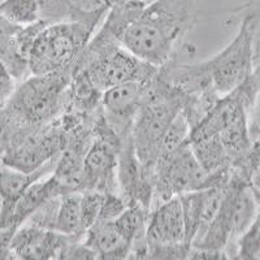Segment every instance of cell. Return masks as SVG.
<instances>
[{"mask_svg":"<svg viewBox=\"0 0 260 260\" xmlns=\"http://www.w3.org/2000/svg\"><path fill=\"white\" fill-rule=\"evenodd\" d=\"M0 13L18 26H27L42 20V0H3Z\"/></svg>","mask_w":260,"mask_h":260,"instance_id":"17","label":"cell"},{"mask_svg":"<svg viewBox=\"0 0 260 260\" xmlns=\"http://www.w3.org/2000/svg\"><path fill=\"white\" fill-rule=\"evenodd\" d=\"M22 26L15 25L9 20H7L2 13H0V37H13L21 30Z\"/></svg>","mask_w":260,"mask_h":260,"instance_id":"26","label":"cell"},{"mask_svg":"<svg viewBox=\"0 0 260 260\" xmlns=\"http://www.w3.org/2000/svg\"><path fill=\"white\" fill-rule=\"evenodd\" d=\"M99 24L82 20L48 22L39 30L27 53L30 74H47L74 67Z\"/></svg>","mask_w":260,"mask_h":260,"instance_id":"5","label":"cell"},{"mask_svg":"<svg viewBox=\"0 0 260 260\" xmlns=\"http://www.w3.org/2000/svg\"><path fill=\"white\" fill-rule=\"evenodd\" d=\"M197 21L195 0H152L121 32L118 42L139 59L162 68Z\"/></svg>","mask_w":260,"mask_h":260,"instance_id":"1","label":"cell"},{"mask_svg":"<svg viewBox=\"0 0 260 260\" xmlns=\"http://www.w3.org/2000/svg\"><path fill=\"white\" fill-rule=\"evenodd\" d=\"M72 237L32 222H25L11 241V251L15 259L20 260L59 259L62 248Z\"/></svg>","mask_w":260,"mask_h":260,"instance_id":"12","label":"cell"},{"mask_svg":"<svg viewBox=\"0 0 260 260\" xmlns=\"http://www.w3.org/2000/svg\"><path fill=\"white\" fill-rule=\"evenodd\" d=\"M74 71L85 73L102 92L120 83L148 82L159 73V68L133 55L103 27L91 37Z\"/></svg>","mask_w":260,"mask_h":260,"instance_id":"2","label":"cell"},{"mask_svg":"<svg viewBox=\"0 0 260 260\" xmlns=\"http://www.w3.org/2000/svg\"><path fill=\"white\" fill-rule=\"evenodd\" d=\"M180 201L181 207H182L183 222H185V240L187 245L191 247L201 228L203 189L183 192L180 195Z\"/></svg>","mask_w":260,"mask_h":260,"instance_id":"18","label":"cell"},{"mask_svg":"<svg viewBox=\"0 0 260 260\" xmlns=\"http://www.w3.org/2000/svg\"><path fill=\"white\" fill-rule=\"evenodd\" d=\"M185 96L159 73L146 86L145 96L132 127L136 154L143 166L154 168L167 130L182 112Z\"/></svg>","mask_w":260,"mask_h":260,"instance_id":"4","label":"cell"},{"mask_svg":"<svg viewBox=\"0 0 260 260\" xmlns=\"http://www.w3.org/2000/svg\"><path fill=\"white\" fill-rule=\"evenodd\" d=\"M195 157L208 175L232 168V160L222 146L219 136L190 143Z\"/></svg>","mask_w":260,"mask_h":260,"instance_id":"16","label":"cell"},{"mask_svg":"<svg viewBox=\"0 0 260 260\" xmlns=\"http://www.w3.org/2000/svg\"><path fill=\"white\" fill-rule=\"evenodd\" d=\"M236 259H260V206L255 219L237 242Z\"/></svg>","mask_w":260,"mask_h":260,"instance_id":"19","label":"cell"},{"mask_svg":"<svg viewBox=\"0 0 260 260\" xmlns=\"http://www.w3.org/2000/svg\"><path fill=\"white\" fill-rule=\"evenodd\" d=\"M190 137V125L187 122L186 117L183 116L181 112L177 117L175 118V121L172 122L169 129L167 130L166 136L162 138L161 146L159 150V156L160 155H166L175 151L180 146L185 145L189 142ZM157 156V157H159Z\"/></svg>","mask_w":260,"mask_h":260,"instance_id":"20","label":"cell"},{"mask_svg":"<svg viewBox=\"0 0 260 260\" xmlns=\"http://www.w3.org/2000/svg\"><path fill=\"white\" fill-rule=\"evenodd\" d=\"M16 87L15 78L8 73L4 64L0 61V106L12 94Z\"/></svg>","mask_w":260,"mask_h":260,"instance_id":"24","label":"cell"},{"mask_svg":"<svg viewBox=\"0 0 260 260\" xmlns=\"http://www.w3.org/2000/svg\"><path fill=\"white\" fill-rule=\"evenodd\" d=\"M248 132L254 146H260V83L257 85L247 111Z\"/></svg>","mask_w":260,"mask_h":260,"instance_id":"23","label":"cell"},{"mask_svg":"<svg viewBox=\"0 0 260 260\" xmlns=\"http://www.w3.org/2000/svg\"><path fill=\"white\" fill-rule=\"evenodd\" d=\"M147 82H125L102 92L101 108L106 121L120 138L132 133Z\"/></svg>","mask_w":260,"mask_h":260,"instance_id":"11","label":"cell"},{"mask_svg":"<svg viewBox=\"0 0 260 260\" xmlns=\"http://www.w3.org/2000/svg\"><path fill=\"white\" fill-rule=\"evenodd\" d=\"M254 36L247 22L241 20L238 32L231 43L217 55L206 60L204 65L215 91L224 96L248 80L254 69Z\"/></svg>","mask_w":260,"mask_h":260,"instance_id":"9","label":"cell"},{"mask_svg":"<svg viewBox=\"0 0 260 260\" xmlns=\"http://www.w3.org/2000/svg\"><path fill=\"white\" fill-rule=\"evenodd\" d=\"M229 180V169L208 175L195 157L190 142H187L169 154L157 157L154 167V198L151 208L183 192L226 185Z\"/></svg>","mask_w":260,"mask_h":260,"instance_id":"6","label":"cell"},{"mask_svg":"<svg viewBox=\"0 0 260 260\" xmlns=\"http://www.w3.org/2000/svg\"><path fill=\"white\" fill-rule=\"evenodd\" d=\"M81 217L85 231L98 220L106 194L96 190H81Z\"/></svg>","mask_w":260,"mask_h":260,"instance_id":"21","label":"cell"},{"mask_svg":"<svg viewBox=\"0 0 260 260\" xmlns=\"http://www.w3.org/2000/svg\"><path fill=\"white\" fill-rule=\"evenodd\" d=\"M121 138L106 121L103 113L98 115L94 138L83 160L81 190H96L104 194H120L117 182L118 151Z\"/></svg>","mask_w":260,"mask_h":260,"instance_id":"8","label":"cell"},{"mask_svg":"<svg viewBox=\"0 0 260 260\" xmlns=\"http://www.w3.org/2000/svg\"><path fill=\"white\" fill-rule=\"evenodd\" d=\"M234 12L240 13L241 20L246 21L248 26L251 27L254 36L255 56H256L260 53V0H247Z\"/></svg>","mask_w":260,"mask_h":260,"instance_id":"22","label":"cell"},{"mask_svg":"<svg viewBox=\"0 0 260 260\" xmlns=\"http://www.w3.org/2000/svg\"><path fill=\"white\" fill-rule=\"evenodd\" d=\"M259 206L248 181L232 169L219 210L203 237L191 246L211 252L216 259H236L237 242L255 219Z\"/></svg>","mask_w":260,"mask_h":260,"instance_id":"3","label":"cell"},{"mask_svg":"<svg viewBox=\"0 0 260 260\" xmlns=\"http://www.w3.org/2000/svg\"><path fill=\"white\" fill-rule=\"evenodd\" d=\"M180 195L151 208L146 231L145 259H187Z\"/></svg>","mask_w":260,"mask_h":260,"instance_id":"10","label":"cell"},{"mask_svg":"<svg viewBox=\"0 0 260 260\" xmlns=\"http://www.w3.org/2000/svg\"><path fill=\"white\" fill-rule=\"evenodd\" d=\"M56 162L57 157L34 172L18 171L3 164L0 166V228L6 224L24 192L32 183L47 177L48 173H52Z\"/></svg>","mask_w":260,"mask_h":260,"instance_id":"13","label":"cell"},{"mask_svg":"<svg viewBox=\"0 0 260 260\" xmlns=\"http://www.w3.org/2000/svg\"><path fill=\"white\" fill-rule=\"evenodd\" d=\"M248 185L252 189L254 194L256 195L257 201L260 204V159L257 160L256 164L254 166V168L250 172V176H248Z\"/></svg>","mask_w":260,"mask_h":260,"instance_id":"25","label":"cell"},{"mask_svg":"<svg viewBox=\"0 0 260 260\" xmlns=\"http://www.w3.org/2000/svg\"><path fill=\"white\" fill-rule=\"evenodd\" d=\"M53 231L65 236L83 237L86 231L81 217V192L69 191L60 195Z\"/></svg>","mask_w":260,"mask_h":260,"instance_id":"15","label":"cell"},{"mask_svg":"<svg viewBox=\"0 0 260 260\" xmlns=\"http://www.w3.org/2000/svg\"><path fill=\"white\" fill-rule=\"evenodd\" d=\"M83 242L96 254L98 259H130L132 248L118 233L115 220H96L86 231Z\"/></svg>","mask_w":260,"mask_h":260,"instance_id":"14","label":"cell"},{"mask_svg":"<svg viewBox=\"0 0 260 260\" xmlns=\"http://www.w3.org/2000/svg\"><path fill=\"white\" fill-rule=\"evenodd\" d=\"M59 117L38 129L15 134L3 141L0 143V164L34 172L59 157L67 142V132Z\"/></svg>","mask_w":260,"mask_h":260,"instance_id":"7","label":"cell"}]
</instances>
